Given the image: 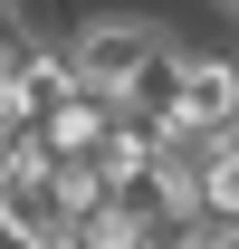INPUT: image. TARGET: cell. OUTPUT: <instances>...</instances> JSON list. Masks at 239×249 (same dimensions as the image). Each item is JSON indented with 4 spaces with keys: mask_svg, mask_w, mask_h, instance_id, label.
I'll return each instance as SVG.
<instances>
[{
    "mask_svg": "<svg viewBox=\"0 0 239 249\" xmlns=\"http://www.w3.org/2000/svg\"><path fill=\"white\" fill-rule=\"evenodd\" d=\"M191 220L239 230V134H210L201 144V163H191Z\"/></svg>",
    "mask_w": 239,
    "mask_h": 249,
    "instance_id": "cell-4",
    "label": "cell"
},
{
    "mask_svg": "<svg viewBox=\"0 0 239 249\" xmlns=\"http://www.w3.org/2000/svg\"><path fill=\"white\" fill-rule=\"evenodd\" d=\"M163 48H172V19H153V10H86V19L67 29V67H77V87L105 96V106H115Z\"/></svg>",
    "mask_w": 239,
    "mask_h": 249,
    "instance_id": "cell-1",
    "label": "cell"
},
{
    "mask_svg": "<svg viewBox=\"0 0 239 249\" xmlns=\"http://www.w3.org/2000/svg\"><path fill=\"white\" fill-rule=\"evenodd\" d=\"M201 10H220V19H230V29H239V0H201Z\"/></svg>",
    "mask_w": 239,
    "mask_h": 249,
    "instance_id": "cell-5",
    "label": "cell"
},
{
    "mask_svg": "<svg viewBox=\"0 0 239 249\" xmlns=\"http://www.w3.org/2000/svg\"><path fill=\"white\" fill-rule=\"evenodd\" d=\"M105 134H115V106H105V96H67V106H48V115H38V144H48V163H96L105 154Z\"/></svg>",
    "mask_w": 239,
    "mask_h": 249,
    "instance_id": "cell-3",
    "label": "cell"
},
{
    "mask_svg": "<svg viewBox=\"0 0 239 249\" xmlns=\"http://www.w3.org/2000/svg\"><path fill=\"white\" fill-rule=\"evenodd\" d=\"M10 10H19V0H10Z\"/></svg>",
    "mask_w": 239,
    "mask_h": 249,
    "instance_id": "cell-6",
    "label": "cell"
},
{
    "mask_svg": "<svg viewBox=\"0 0 239 249\" xmlns=\"http://www.w3.org/2000/svg\"><path fill=\"white\" fill-rule=\"evenodd\" d=\"M163 134H239V48H191L182 38V96Z\"/></svg>",
    "mask_w": 239,
    "mask_h": 249,
    "instance_id": "cell-2",
    "label": "cell"
}]
</instances>
